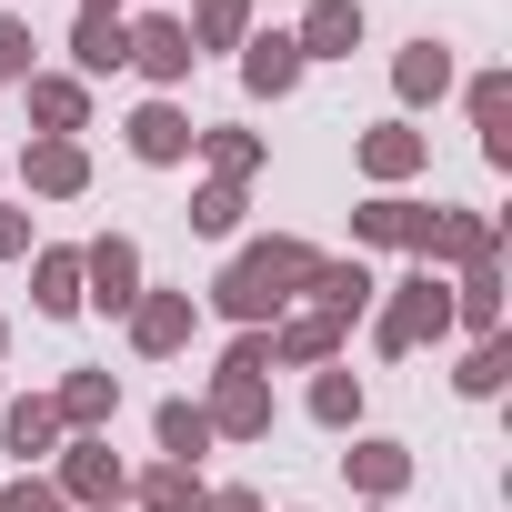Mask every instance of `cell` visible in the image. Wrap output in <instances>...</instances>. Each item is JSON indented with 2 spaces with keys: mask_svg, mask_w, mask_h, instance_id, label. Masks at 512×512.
Returning <instances> with one entry per match:
<instances>
[{
  "mask_svg": "<svg viewBox=\"0 0 512 512\" xmlns=\"http://www.w3.org/2000/svg\"><path fill=\"white\" fill-rule=\"evenodd\" d=\"M312 262H322V251H312V241H292V231H262V241H231V262L211 272L201 312H221L231 332H272V322H282V312L302 302Z\"/></svg>",
  "mask_w": 512,
  "mask_h": 512,
  "instance_id": "obj_1",
  "label": "cell"
},
{
  "mask_svg": "<svg viewBox=\"0 0 512 512\" xmlns=\"http://www.w3.org/2000/svg\"><path fill=\"white\" fill-rule=\"evenodd\" d=\"M362 322H372V352H382V362H412L422 342H442V332H452V282L412 262L402 282H382V302H372Z\"/></svg>",
  "mask_w": 512,
  "mask_h": 512,
  "instance_id": "obj_2",
  "label": "cell"
},
{
  "mask_svg": "<svg viewBox=\"0 0 512 512\" xmlns=\"http://www.w3.org/2000/svg\"><path fill=\"white\" fill-rule=\"evenodd\" d=\"M51 492H61L71 512H121V502H131V462L111 452V432H71V442L51 452Z\"/></svg>",
  "mask_w": 512,
  "mask_h": 512,
  "instance_id": "obj_3",
  "label": "cell"
},
{
  "mask_svg": "<svg viewBox=\"0 0 512 512\" xmlns=\"http://www.w3.org/2000/svg\"><path fill=\"white\" fill-rule=\"evenodd\" d=\"M151 282H141V241L131 231H91L81 241V312H131Z\"/></svg>",
  "mask_w": 512,
  "mask_h": 512,
  "instance_id": "obj_4",
  "label": "cell"
},
{
  "mask_svg": "<svg viewBox=\"0 0 512 512\" xmlns=\"http://www.w3.org/2000/svg\"><path fill=\"white\" fill-rule=\"evenodd\" d=\"M482 251H502V221H492V211H472V201H432L412 262H422V272H462V262H482Z\"/></svg>",
  "mask_w": 512,
  "mask_h": 512,
  "instance_id": "obj_5",
  "label": "cell"
},
{
  "mask_svg": "<svg viewBox=\"0 0 512 512\" xmlns=\"http://www.w3.org/2000/svg\"><path fill=\"white\" fill-rule=\"evenodd\" d=\"M352 161H362V181H372V191H402V181H422V171H432V131L392 111V121H372V131L352 141Z\"/></svg>",
  "mask_w": 512,
  "mask_h": 512,
  "instance_id": "obj_6",
  "label": "cell"
},
{
  "mask_svg": "<svg viewBox=\"0 0 512 512\" xmlns=\"http://www.w3.org/2000/svg\"><path fill=\"white\" fill-rule=\"evenodd\" d=\"M272 382H251V372H211V392H201V422H211V442H272Z\"/></svg>",
  "mask_w": 512,
  "mask_h": 512,
  "instance_id": "obj_7",
  "label": "cell"
},
{
  "mask_svg": "<svg viewBox=\"0 0 512 512\" xmlns=\"http://www.w3.org/2000/svg\"><path fill=\"white\" fill-rule=\"evenodd\" d=\"M131 71L151 81V101H181V81H191V31H181V11H141V21H131Z\"/></svg>",
  "mask_w": 512,
  "mask_h": 512,
  "instance_id": "obj_8",
  "label": "cell"
},
{
  "mask_svg": "<svg viewBox=\"0 0 512 512\" xmlns=\"http://www.w3.org/2000/svg\"><path fill=\"white\" fill-rule=\"evenodd\" d=\"M382 302V282H372V262H362V251H342V262H332V251H322V262H312V282H302V312H322V322H362Z\"/></svg>",
  "mask_w": 512,
  "mask_h": 512,
  "instance_id": "obj_9",
  "label": "cell"
},
{
  "mask_svg": "<svg viewBox=\"0 0 512 512\" xmlns=\"http://www.w3.org/2000/svg\"><path fill=\"white\" fill-rule=\"evenodd\" d=\"M452 81H462L452 41H432V31H422V41H402V51H392V101H402V121H412V111H442V101H452Z\"/></svg>",
  "mask_w": 512,
  "mask_h": 512,
  "instance_id": "obj_10",
  "label": "cell"
},
{
  "mask_svg": "<svg viewBox=\"0 0 512 512\" xmlns=\"http://www.w3.org/2000/svg\"><path fill=\"white\" fill-rule=\"evenodd\" d=\"M121 322H131V352H141V362H171V352H191L201 302H191V292H141Z\"/></svg>",
  "mask_w": 512,
  "mask_h": 512,
  "instance_id": "obj_11",
  "label": "cell"
},
{
  "mask_svg": "<svg viewBox=\"0 0 512 512\" xmlns=\"http://www.w3.org/2000/svg\"><path fill=\"white\" fill-rule=\"evenodd\" d=\"M21 101H31V141H81L91 131V81H71V71H31Z\"/></svg>",
  "mask_w": 512,
  "mask_h": 512,
  "instance_id": "obj_12",
  "label": "cell"
},
{
  "mask_svg": "<svg viewBox=\"0 0 512 512\" xmlns=\"http://www.w3.org/2000/svg\"><path fill=\"white\" fill-rule=\"evenodd\" d=\"M191 131H201V121H191L181 101H141V111L121 121V141H131L141 171H181V161H191Z\"/></svg>",
  "mask_w": 512,
  "mask_h": 512,
  "instance_id": "obj_13",
  "label": "cell"
},
{
  "mask_svg": "<svg viewBox=\"0 0 512 512\" xmlns=\"http://www.w3.org/2000/svg\"><path fill=\"white\" fill-rule=\"evenodd\" d=\"M342 482H352L362 502H402V492H412V442H392V432H352Z\"/></svg>",
  "mask_w": 512,
  "mask_h": 512,
  "instance_id": "obj_14",
  "label": "cell"
},
{
  "mask_svg": "<svg viewBox=\"0 0 512 512\" xmlns=\"http://www.w3.org/2000/svg\"><path fill=\"white\" fill-rule=\"evenodd\" d=\"M372 41V11H362V0H312V11L292 21V51L302 61H352Z\"/></svg>",
  "mask_w": 512,
  "mask_h": 512,
  "instance_id": "obj_15",
  "label": "cell"
},
{
  "mask_svg": "<svg viewBox=\"0 0 512 512\" xmlns=\"http://www.w3.org/2000/svg\"><path fill=\"white\" fill-rule=\"evenodd\" d=\"M422 221H432V201H412V191H372V201L352 211V251H422Z\"/></svg>",
  "mask_w": 512,
  "mask_h": 512,
  "instance_id": "obj_16",
  "label": "cell"
},
{
  "mask_svg": "<svg viewBox=\"0 0 512 512\" xmlns=\"http://www.w3.org/2000/svg\"><path fill=\"white\" fill-rule=\"evenodd\" d=\"M51 412H61V442H71V432H111V422H121V372H91V362L61 372V382H51Z\"/></svg>",
  "mask_w": 512,
  "mask_h": 512,
  "instance_id": "obj_17",
  "label": "cell"
},
{
  "mask_svg": "<svg viewBox=\"0 0 512 512\" xmlns=\"http://www.w3.org/2000/svg\"><path fill=\"white\" fill-rule=\"evenodd\" d=\"M191 151H201V171H211V181H241V191L272 171V141H262V131H241V121H201V131H191Z\"/></svg>",
  "mask_w": 512,
  "mask_h": 512,
  "instance_id": "obj_18",
  "label": "cell"
},
{
  "mask_svg": "<svg viewBox=\"0 0 512 512\" xmlns=\"http://www.w3.org/2000/svg\"><path fill=\"white\" fill-rule=\"evenodd\" d=\"M91 191V151L81 141H31L21 151V201H81Z\"/></svg>",
  "mask_w": 512,
  "mask_h": 512,
  "instance_id": "obj_19",
  "label": "cell"
},
{
  "mask_svg": "<svg viewBox=\"0 0 512 512\" xmlns=\"http://www.w3.org/2000/svg\"><path fill=\"white\" fill-rule=\"evenodd\" d=\"M342 342H352L342 322H322V312L292 302V312L272 322V372H322V362H342Z\"/></svg>",
  "mask_w": 512,
  "mask_h": 512,
  "instance_id": "obj_20",
  "label": "cell"
},
{
  "mask_svg": "<svg viewBox=\"0 0 512 512\" xmlns=\"http://www.w3.org/2000/svg\"><path fill=\"white\" fill-rule=\"evenodd\" d=\"M302 71H312V61L292 51V31H251V41H241V91H251V101H292Z\"/></svg>",
  "mask_w": 512,
  "mask_h": 512,
  "instance_id": "obj_21",
  "label": "cell"
},
{
  "mask_svg": "<svg viewBox=\"0 0 512 512\" xmlns=\"http://www.w3.org/2000/svg\"><path fill=\"white\" fill-rule=\"evenodd\" d=\"M31 312L41 322H81V241H41L31 251Z\"/></svg>",
  "mask_w": 512,
  "mask_h": 512,
  "instance_id": "obj_22",
  "label": "cell"
},
{
  "mask_svg": "<svg viewBox=\"0 0 512 512\" xmlns=\"http://www.w3.org/2000/svg\"><path fill=\"white\" fill-rule=\"evenodd\" d=\"M0 452H11L21 472H41V462L61 452V412H51V392H21V402H0Z\"/></svg>",
  "mask_w": 512,
  "mask_h": 512,
  "instance_id": "obj_23",
  "label": "cell"
},
{
  "mask_svg": "<svg viewBox=\"0 0 512 512\" xmlns=\"http://www.w3.org/2000/svg\"><path fill=\"white\" fill-rule=\"evenodd\" d=\"M452 332H472V342L502 332V251H482V262L452 272Z\"/></svg>",
  "mask_w": 512,
  "mask_h": 512,
  "instance_id": "obj_24",
  "label": "cell"
},
{
  "mask_svg": "<svg viewBox=\"0 0 512 512\" xmlns=\"http://www.w3.org/2000/svg\"><path fill=\"white\" fill-rule=\"evenodd\" d=\"M462 111H472V131H482V161L512 171V71H472V81H462Z\"/></svg>",
  "mask_w": 512,
  "mask_h": 512,
  "instance_id": "obj_25",
  "label": "cell"
},
{
  "mask_svg": "<svg viewBox=\"0 0 512 512\" xmlns=\"http://www.w3.org/2000/svg\"><path fill=\"white\" fill-rule=\"evenodd\" d=\"M111 71H131V21L81 11L71 21V81H111Z\"/></svg>",
  "mask_w": 512,
  "mask_h": 512,
  "instance_id": "obj_26",
  "label": "cell"
},
{
  "mask_svg": "<svg viewBox=\"0 0 512 512\" xmlns=\"http://www.w3.org/2000/svg\"><path fill=\"white\" fill-rule=\"evenodd\" d=\"M362 402H372V392H362V372H352V362H322V372H312V392H302V412H312L322 432H342V442L362 432Z\"/></svg>",
  "mask_w": 512,
  "mask_h": 512,
  "instance_id": "obj_27",
  "label": "cell"
},
{
  "mask_svg": "<svg viewBox=\"0 0 512 512\" xmlns=\"http://www.w3.org/2000/svg\"><path fill=\"white\" fill-rule=\"evenodd\" d=\"M201 492H211V482H201L191 462H141V472H131V512H201Z\"/></svg>",
  "mask_w": 512,
  "mask_h": 512,
  "instance_id": "obj_28",
  "label": "cell"
},
{
  "mask_svg": "<svg viewBox=\"0 0 512 512\" xmlns=\"http://www.w3.org/2000/svg\"><path fill=\"white\" fill-rule=\"evenodd\" d=\"M181 31H191V61H201V51H241L262 21H251V0H191Z\"/></svg>",
  "mask_w": 512,
  "mask_h": 512,
  "instance_id": "obj_29",
  "label": "cell"
},
{
  "mask_svg": "<svg viewBox=\"0 0 512 512\" xmlns=\"http://www.w3.org/2000/svg\"><path fill=\"white\" fill-rule=\"evenodd\" d=\"M151 442H161V462H191V472H201V452H211V422H201V402H181V392H171V402L151 412Z\"/></svg>",
  "mask_w": 512,
  "mask_h": 512,
  "instance_id": "obj_30",
  "label": "cell"
},
{
  "mask_svg": "<svg viewBox=\"0 0 512 512\" xmlns=\"http://www.w3.org/2000/svg\"><path fill=\"white\" fill-rule=\"evenodd\" d=\"M241 221H251V191L241 181H201L191 191V231L201 241H241Z\"/></svg>",
  "mask_w": 512,
  "mask_h": 512,
  "instance_id": "obj_31",
  "label": "cell"
},
{
  "mask_svg": "<svg viewBox=\"0 0 512 512\" xmlns=\"http://www.w3.org/2000/svg\"><path fill=\"white\" fill-rule=\"evenodd\" d=\"M502 382H512V342H502V332H492V342H462V362H452V392H462V402H492Z\"/></svg>",
  "mask_w": 512,
  "mask_h": 512,
  "instance_id": "obj_32",
  "label": "cell"
},
{
  "mask_svg": "<svg viewBox=\"0 0 512 512\" xmlns=\"http://www.w3.org/2000/svg\"><path fill=\"white\" fill-rule=\"evenodd\" d=\"M41 71V41H31V21L21 11H0V81H31Z\"/></svg>",
  "mask_w": 512,
  "mask_h": 512,
  "instance_id": "obj_33",
  "label": "cell"
},
{
  "mask_svg": "<svg viewBox=\"0 0 512 512\" xmlns=\"http://www.w3.org/2000/svg\"><path fill=\"white\" fill-rule=\"evenodd\" d=\"M41 251V221H31V201H0V262H31Z\"/></svg>",
  "mask_w": 512,
  "mask_h": 512,
  "instance_id": "obj_34",
  "label": "cell"
},
{
  "mask_svg": "<svg viewBox=\"0 0 512 512\" xmlns=\"http://www.w3.org/2000/svg\"><path fill=\"white\" fill-rule=\"evenodd\" d=\"M221 372H251V382H272V332H231Z\"/></svg>",
  "mask_w": 512,
  "mask_h": 512,
  "instance_id": "obj_35",
  "label": "cell"
},
{
  "mask_svg": "<svg viewBox=\"0 0 512 512\" xmlns=\"http://www.w3.org/2000/svg\"><path fill=\"white\" fill-rule=\"evenodd\" d=\"M0 512H71V502L51 492V472H21L11 492H0Z\"/></svg>",
  "mask_w": 512,
  "mask_h": 512,
  "instance_id": "obj_36",
  "label": "cell"
},
{
  "mask_svg": "<svg viewBox=\"0 0 512 512\" xmlns=\"http://www.w3.org/2000/svg\"><path fill=\"white\" fill-rule=\"evenodd\" d=\"M201 512H272V502L251 492V482H211V492H201Z\"/></svg>",
  "mask_w": 512,
  "mask_h": 512,
  "instance_id": "obj_37",
  "label": "cell"
},
{
  "mask_svg": "<svg viewBox=\"0 0 512 512\" xmlns=\"http://www.w3.org/2000/svg\"><path fill=\"white\" fill-rule=\"evenodd\" d=\"M81 11H101V21H131V0H81Z\"/></svg>",
  "mask_w": 512,
  "mask_h": 512,
  "instance_id": "obj_38",
  "label": "cell"
},
{
  "mask_svg": "<svg viewBox=\"0 0 512 512\" xmlns=\"http://www.w3.org/2000/svg\"><path fill=\"white\" fill-rule=\"evenodd\" d=\"M0 352H11V322H0Z\"/></svg>",
  "mask_w": 512,
  "mask_h": 512,
  "instance_id": "obj_39",
  "label": "cell"
},
{
  "mask_svg": "<svg viewBox=\"0 0 512 512\" xmlns=\"http://www.w3.org/2000/svg\"><path fill=\"white\" fill-rule=\"evenodd\" d=\"M362 512H392V502H362Z\"/></svg>",
  "mask_w": 512,
  "mask_h": 512,
  "instance_id": "obj_40",
  "label": "cell"
},
{
  "mask_svg": "<svg viewBox=\"0 0 512 512\" xmlns=\"http://www.w3.org/2000/svg\"><path fill=\"white\" fill-rule=\"evenodd\" d=\"M171 11H191V0H171Z\"/></svg>",
  "mask_w": 512,
  "mask_h": 512,
  "instance_id": "obj_41",
  "label": "cell"
},
{
  "mask_svg": "<svg viewBox=\"0 0 512 512\" xmlns=\"http://www.w3.org/2000/svg\"><path fill=\"white\" fill-rule=\"evenodd\" d=\"M0 171H11V161H0Z\"/></svg>",
  "mask_w": 512,
  "mask_h": 512,
  "instance_id": "obj_42",
  "label": "cell"
}]
</instances>
